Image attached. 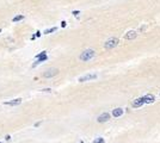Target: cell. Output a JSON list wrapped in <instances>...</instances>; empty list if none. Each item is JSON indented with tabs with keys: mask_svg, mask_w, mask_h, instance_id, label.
Here are the masks:
<instances>
[{
	"mask_svg": "<svg viewBox=\"0 0 160 143\" xmlns=\"http://www.w3.org/2000/svg\"><path fill=\"white\" fill-rule=\"evenodd\" d=\"M41 35H42V34H41V31H36V34H35V36H36V37H39Z\"/></svg>",
	"mask_w": 160,
	"mask_h": 143,
	"instance_id": "ac0fdd59",
	"label": "cell"
},
{
	"mask_svg": "<svg viewBox=\"0 0 160 143\" xmlns=\"http://www.w3.org/2000/svg\"><path fill=\"white\" fill-rule=\"evenodd\" d=\"M97 77H98V75H97L96 73H93V74H86L84 76H80L78 79V81L79 82H86V81H90V80H95Z\"/></svg>",
	"mask_w": 160,
	"mask_h": 143,
	"instance_id": "3957f363",
	"label": "cell"
},
{
	"mask_svg": "<svg viewBox=\"0 0 160 143\" xmlns=\"http://www.w3.org/2000/svg\"><path fill=\"white\" fill-rule=\"evenodd\" d=\"M58 73H59V69H58V68H48L47 71L44 72L43 76H44V77H53V76H55Z\"/></svg>",
	"mask_w": 160,
	"mask_h": 143,
	"instance_id": "5b68a950",
	"label": "cell"
},
{
	"mask_svg": "<svg viewBox=\"0 0 160 143\" xmlns=\"http://www.w3.org/2000/svg\"><path fill=\"white\" fill-rule=\"evenodd\" d=\"M159 95H160V94H159Z\"/></svg>",
	"mask_w": 160,
	"mask_h": 143,
	"instance_id": "603a6c76",
	"label": "cell"
},
{
	"mask_svg": "<svg viewBox=\"0 0 160 143\" xmlns=\"http://www.w3.org/2000/svg\"><path fill=\"white\" fill-rule=\"evenodd\" d=\"M143 99H145V103H146V104H152V103H154V100H155L154 95H152V94L143 95Z\"/></svg>",
	"mask_w": 160,
	"mask_h": 143,
	"instance_id": "30bf717a",
	"label": "cell"
},
{
	"mask_svg": "<svg viewBox=\"0 0 160 143\" xmlns=\"http://www.w3.org/2000/svg\"><path fill=\"white\" fill-rule=\"evenodd\" d=\"M22 19H24V14H19V16H16L13 19H12V22L13 23H17V22H19V20H22Z\"/></svg>",
	"mask_w": 160,
	"mask_h": 143,
	"instance_id": "7c38bea8",
	"label": "cell"
},
{
	"mask_svg": "<svg viewBox=\"0 0 160 143\" xmlns=\"http://www.w3.org/2000/svg\"><path fill=\"white\" fill-rule=\"evenodd\" d=\"M5 140H6V141H11V136H10V135H6V136H5Z\"/></svg>",
	"mask_w": 160,
	"mask_h": 143,
	"instance_id": "e0dca14e",
	"label": "cell"
},
{
	"mask_svg": "<svg viewBox=\"0 0 160 143\" xmlns=\"http://www.w3.org/2000/svg\"><path fill=\"white\" fill-rule=\"evenodd\" d=\"M109 119H110V113H108V112L102 113V114L98 116V118H97L98 123H105V122H108Z\"/></svg>",
	"mask_w": 160,
	"mask_h": 143,
	"instance_id": "8992f818",
	"label": "cell"
},
{
	"mask_svg": "<svg viewBox=\"0 0 160 143\" xmlns=\"http://www.w3.org/2000/svg\"><path fill=\"white\" fill-rule=\"evenodd\" d=\"M41 91H42V92H47V93H50V92H51V88H42Z\"/></svg>",
	"mask_w": 160,
	"mask_h": 143,
	"instance_id": "9a60e30c",
	"label": "cell"
},
{
	"mask_svg": "<svg viewBox=\"0 0 160 143\" xmlns=\"http://www.w3.org/2000/svg\"><path fill=\"white\" fill-rule=\"evenodd\" d=\"M79 143H84V141H80V142H79Z\"/></svg>",
	"mask_w": 160,
	"mask_h": 143,
	"instance_id": "44dd1931",
	"label": "cell"
},
{
	"mask_svg": "<svg viewBox=\"0 0 160 143\" xmlns=\"http://www.w3.org/2000/svg\"><path fill=\"white\" fill-rule=\"evenodd\" d=\"M66 25H67V23H66V22H62V23H61V26H62V28H66Z\"/></svg>",
	"mask_w": 160,
	"mask_h": 143,
	"instance_id": "ffe728a7",
	"label": "cell"
},
{
	"mask_svg": "<svg viewBox=\"0 0 160 143\" xmlns=\"http://www.w3.org/2000/svg\"><path fill=\"white\" fill-rule=\"evenodd\" d=\"M136 36H137V34H136V31H128L127 34H126V36H124V38L126 39H134V38H136Z\"/></svg>",
	"mask_w": 160,
	"mask_h": 143,
	"instance_id": "8fae6325",
	"label": "cell"
},
{
	"mask_svg": "<svg viewBox=\"0 0 160 143\" xmlns=\"http://www.w3.org/2000/svg\"><path fill=\"white\" fill-rule=\"evenodd\" d=\"M79 13H80V11H73V14H74V16H78Z\"/></svg>",
	"mask_w": 160,
	"mask_h": 143,
	"instance_id": "d6986e66",
	"label": "cell"
},
{
	"mask_svg": "<svg viewBox=\"0 0 160 143\" xmlns=\"http://www.w3.org/2000/svg\"><path fill=\"white\" fill-rule=\"evenodd\" d=\"M118 38H116V37H111V38H109L108 41H105V43H104V47H105V49H112V48H115V47H117L118 45Z\"/></svg>",
	"mask_w": 160,
	"mask_h": 143,
	"instance_id": "7a4b0ae2",
	"label": "cell"
},
{
	"mask_svg": "<svg viewBox=\"0 0 160 143\" xmlns=\"http://www.w3.org/2000/svg\"><path fill=\"white\" fill-rule=\"evenodd\" d=\"M95 55H96V51H95L93 49H86V50H84V51L80 54L79 59H80L81 61L86 62V61H90V60H92V59L95 57Z\"/></svg>",
	"mask_w": 160,
	"mask_h": 143,
	"instance_id": "6da1fadb",
	"label": "cell"
},
{
	"mask_svg": "<svg viewBox=\"0 0 160 143\" xmlns=\"http://www.w3.org/2000/svg\"><path fill=\"white\" fill-rule=\"evenodd\" d=\"M93 143H105V141H104V138H102V137H98V138H96V140L93 141Z\"/></svg>",
	"mask_w": 160,
	"mask_h": 143,
	"instance_id": "5bb4252c",
	"label": "cell"
},
{
	"mask_svg": "<svg viewBox=\"0 0 160 143\" xmlns=\"http://www.w3.org/2000/svg\"><path fill=\"white\" fill-rule=\"evenodd\" d=\"M56 31V28H51V29H47L45 31H44V35H49V34H53V32H55Z\"/></svg>",
	"mask_w": 160,
	"mask_h": 143,
	"instance_id": "4fadbf2b",
	"label": "cell"
},
{
	"mask_svg": "<svg viewBox=\"0 0 160 143\" xmlns=\"http://www.w3.org/2000/svg\"><path fill=\"white\" fill-rule=\"evenodd\" d=\"M41 124H42V122H37V123H35V128H38Z\"/></svg>",
	"mask_w": 160,
	"mask_h": 143,
	"instance_id": "2e32d148",
	"label": "cell"
},
{
	"mask_svg": "<svg viewBox=\"0 0 160 143\" xmlns=\"http://www.w3.org/2000/svg\"><path fill=\"white\" fill-rule=\"evenodd\" d=\"M123 112H124L123 108H121V107H116V108L112 110V113H111V114H112L115 118H118V117H121V116L123 114Z\"/></svg>",
	"mask_w": 160,
	"mask_h": 143,
	"instance_id": "9c48e42d",
	"label": "cell"
},
{
	"mask_svg": "<svg viewBox=\"0 0 160 143\" xmlns=\"http://www.w3.org/2000/svg\"><path fill=\"white\" fill-rule=\"evenodd\" d=\"M22 98H17V99H13V100H8V101H5L4 104L5 105H8V106H17V105H20L22 104Z\"/></svg>",
	"mask_w": 160,
	"mask_h": 143,
	"instance_id": "52a82bcc",
	"label": "cell"
},
{
	"mask_svg": "<svg viewBox=\"0 0 160 143\" xmlns=\"http://www.w3.org/2000/svg\"><path fill=\"white\" fill-rule=\"evenodd\" d=\"M0 143H1V142H0Z\"/></svg>",
	"mask_w": 160,
	"mask_h": 143,
	"instance_id": "7402d4cb",
	"label": "cell"
},
{
	"mask_svg": "<svg viewBox=\"0 0 160 143\" xmlns=\"http://www.w3.org/2000/svg\"><path fill=\"white\" fill-rule=\"evenodd\" d=\"M143 104H146V103H145V99H143V97H141V98H137V99H135V100L133 101L131 106L135 107V108H137V107H141Z\"/></svg>",
	"mask_w": 160,
	"mask_h": 143,
	"instance_id": "ba28073f",
	"label": "cell"
},
{
	"mask_svg": "<svg viewBox=\"0 0 160 143\" xmlns=\"http://www.w3.org/2000/svg\"><path fill=\"white\" fill-rule=\"evenodd\" d=\"M36 59H37V61L33 63V67H35V66H37L38 63H41V62L45 61V60L48 59V56H47V51H42L41 54H38V55L36 56Z\"/></svg>",
	"mask_w": 160,
	"mask_h": 143,
	"instance_id": "277c9868",
	"label": "cell"
}]
</instances>
